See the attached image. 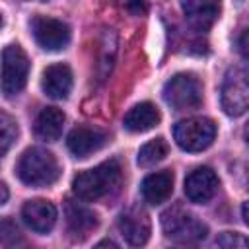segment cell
I'll list each match as a JSON object with an SVG mask.
<instances>
[{
	"label": "cell",
	"mask_w": 249,
	"mask_h": 249,
	"mask_svg": "<svg viewBox=\"0 0 249 249\" xmlns=\"http://www.w3.org/2000/svg\"><path fill=\"white\" fill-rule=\"evenodd\" d=\"M29 27L35 43L45 51H60L70 41V27L56 18L33 16Z\"/></svg>",
	"instance_id": "ba28073f"
},
{
	"label": "cell",
	"mask_w": 249,
	"mask_h": 249,
	"mask_svg": "<svg viewBox=\"0 0 249 249\" xmlns=\"http://www.w3.org/2000/svg\"><path fill=\"white\" fill-rule=\"evenodd\" d=\"M160 119H161L160 109L154 103L144 101V103H138L132 109H128V113L123 119V124L130 132H146V130L154 128L160 123Z\"/></svg>",
	"instance_id": "e0dca14e"
},
{
	"label": "cell",
	"mask_w": 249,
	"mask_h": 249,
	"mask_svg": "<svg viewBox=\"0 0 249 249\" xmlns=\"http://www.w3.org/2000/svg\"><path fill=\"white\" fill-rule=\"evenodd\" d=\"M173 138L185 152H202L216 138V124L206 117H189L175 124Z\"/></svg>",
	"instance_id": "5b68a950"
},
{
	"label": "cell",
	"mask_w": 249,
	"mask_h": 249,
	"mask_svg": "<svg viewBox=\"0 0 249 249\" xmlns=\"http://www.w3.org/2000/svg\"><path fill=\"white\" fill-rule=\"evenodd\" d=\"M18 177L29 187H49L60 175V165L53 152L45 148H27L18 161Z\"/></svg>",
	"instance_id": "7a4b0ae2"
},
{
	"label": "cell",
	"mask_w": 249,
	"mask_h": 249,
	"mask_svg": "<svg viewBox=\"0 0 249 249\" xmlns=\"http://www.w3.org/2000/svg\"><path fill=\"white\" fill-rule=\"evenodd\" d=\"M105 245H109V247H117L113 241H101V243H97V247H105Z\"/></svg>",
	"instance_id": "d4e9b609"
},
{
	"label": "cell",
	"mask_w": 249,
	"mask_h": 249,
	"mask_svg": "<svg viewBox=\"0 0 249 249\" xmlns=\"http://www.w3.org/2000/svg\"><path fill=\"white\" fill-rule=\"evenodd\" d=\"M142 196L148 204H161L169 198V195L173 193V173L163 169V171H156L150 173L144 181H142Z\"/></svg>",
	"instance_id": "2e32d148"
},
{
	"label": "cell",
	"mask_w": 249,
	"mask_h": 249,
	"mask_svg": "<svg viewBox=\"0 0 249 249\" xmlns=\"http://www.w3.org/2000/svg\"><path fill=\"white\" fill-rule=\"evenodd\" d=\"M163 99L175 111L196 109L202 103V84L195 74H175L163 86Z\"/></svg>",
	"instance_id": "277c9868"
},
{
	"label": "cell",
	"mask_w": 249,
	"mask_h": 249,
	"mask_svg": "<svg viewBox=\"0 0 249 249\" xmlns=\"http://www.w3.org/2000/svg\"><path fill=\"white\" fill-rule=\"evenodd\" d=\"M181 8L195 29L206 31L220 14V0H181Z\"/></svg>",
	"instance_id": "7c38bea8"
},
{
	"label": "cell",
	"mask_w": 249,
	"mask_h": 249,
	"mask_svg": "<svg viewBox=\"0 0 249 249\" xmlns=\"http://www.w3.org/2000/svg\"><path fill=\"white\" fill-rule=\"evenodd\" d=\"M167 150H169V148H167V142H165L163 138H154V140L146 142V144L138 150L136 161H138L140 167H152V165L160 163L161 160H165Z\"/></svg>",
	"instance_id": "d6986e66"
},
{
	"label": "cell",
	"mask_w": 249,
	"mask_h": 249,
	"mask_svg": "<svg viewBox=\"0 0 249 249\" xmlns=\"http://www.w3.org/2000/svg\"><path fill=\"white\" fill-rule=\"evenodd\" d=\"M245 140H247V144H249V123H247V126H245Z\"/></svg>",
	"instance_id": "484cf974"
},
{
	"label": "cell",
	"mask_w": 249,
	"mask_h": 249,
	"mask_svg": "<svg viewBox=\"0 0 249 249\" xmlns=\"http://www.w3.org/2000/svg\"><path fill=\"white\" fill-rule=\"evenodd\" d=\"M121 165L117 160L103 161L93 169L82 171L72 181V191L80 200H99L113 195L121 185Z\"/></svg>",
	"instance_id": "6da1fadb"
},
{
	"label": "cell",
	"mask_w": 249,
	"mask_h": 249,
	"mask_svg": "<svg viewBox=\"0 0 249 249\" xmlns=\"http://www.w3.org/2000/svg\"><path fill=\"white\" fill-rule=\"evenodd\" d=\"M220 101L224 113L230 117H239L249 109V70L235 66L226 72Z\"/></svg>",
	"instance_id": "8992f818"
},
{
	"label": "cell",
	"mask_w": 249,
	"mask_h": 249,
	"mask_svg": "<svg viewBox=\"0 0 249 249\" xmlns=\"http://www.w3.org/2000/svg\"><path fill=\"white\" fill-rule=\"evenodd\" d=\"M105 140H107V136L103 130L91 128V126H78L68 134L66 146L76 158H86V156L97 152L105 144Z\"/></svg>",
	"instance_id": "4fadbf2b"
},
{
	"label": "cell",
	"mask_w": 249,
	"mask_h": 249,
	"mask_svg": "<svg viewBox=\"0 0 249 249\" xmlns=\"http://www.w3.org/2000/svg\"><path fill=\"white\" fill-rule=\"evenodd\" d=\"M237 45H239V53L249 60V27L241 33V37H239V43H237Z\"/></svg>",
	"instance_id": "7402d4cb"
},
{
	"label": "cell",
	"mask_w": 249,
	"mask_h": 249,
	"mask_svg": "<svg viewBox=\"0 0 249 249\" xmlns=\"http://www.w3.org/2000/svg\"><path fill=\"white\" fill-rule=\"evenodd\" d=\"M0 191H2L0 204H6V200H8V187H6V183H2V185H0Z\"/></svg>",
	"instance_id": "603a6c76"
},
{
	"label": "cell",
	"mask_w": 249,
	"mask_h": 249,
	"mask_svg": "<svg viewBox=\"0 0 249 249\" xmlns=\"http://www.w3.org/2000/svg\"><path fill=\"white\" fill-rule=\"evenodd\" d=\"M21 218L33 231L49 233L56 224V206L45 198H33L21 206Z\"/></svg>",
	"instance_id": "8fae6325"
},
{
	"label": "cell",
	"mask_w": 249,
	"mask_h": 249,
	"mask_svg": "<svg viewBox=\"0 0 249 249\" xmlns=\"http://www.w3.org/2000/svg\"><path fill=\"white\" fill-rule=\"evenodd\" d=\"M218 175L210 167H196L185 179V195L191 202L206 204L218 191Z\"/></svg>",
	"instance_id": "9c48e42d"
},
{
	"label": "cell",
	"mask_w": 249,
	"mask_h": 249,
	"mask_svg": "<svg viewBox=\"0 0 249 249\" xmlns=\"http://www.w3.org/2000/svg\"><path fill=\"white\" fill-rule=\"evenodd\" d=\"M241 214H243L245 222L249 224V200H247V202H243V206H241Z\"/></svg>",
	"instance_id": "cb8c5ba5"
},
{
	"label": "cell",
	"mask_w": 249,
	"mask_h": 249,
	"mask_svg": "<svg viewBox=\"0 0 249 249\" xmlns=\"http://www.w3.org/2000/svg\"><path fill=\"white\" fill-rule=\"evenodd\" d=\"M119 231L121 235L134 247H140L144 245L148 239H150V231H152V226H150V218L148 214L142 210V208H128L124 210L121 216H119Z\"/></svg>",
	"instance_id": "30bf717a"
},
{
	"label": "cell",
	"mask_w": 249,
	"mask_h": 249,
	"mask_svg": "<svg viewBox=\"0 0 249 249\" xmlns=\"http://www.w3.org/2000/svg\"><path fill=\"white\" fill-rule=\"evenodd\" d=\"M29 60L19 45H8L2 51V93L12 97L19 93L27 82Z\"/></svg>",
	"instance_id": "52a82bcc"
},
{
	"label": "cell",
	"mask_w": 249,
	"mask_h": 249,
	"mask_svg": "<svg viewBox=\"0 0 249 249\" xmlns=\"http://www.w3.org/2000/svg\"><path fill=\"white\" fill-rule=\"evenodd\" d=\"M161 230L165 237H169L175 243L193 245L206 237V226L191 212L173 206L161 214Z\"/></svg>",
	"instance_id": "3957f363"
},
{
	"label": "cell",
	"mask_w": 249,
	"mask_h": 249,
	"mask_svg": "<svg viewBox=\"0 0 249 249\" xmlns=\"http://www.w3.org/2000/svg\"><path fill=\"white\" fill-rule=\"evenodd\" d=\"M64 113L56 107H45L37 119H35V134L41 140L47 142H54L60 134H62V126H64Z\"/></svg>",
	"instance_id": "ac0fdd59"
},
{
	"label": "cell",
	"mask_w": 249,
	"mask_h": 249,
	"mask_svg": "<svg viewBox=\"0 0 249 249\" xmlns=\"http://www.w3.org/2000/svg\"><path fill=\"white\" fill-rule=\"evenodd\" d=\"M64 212H66V226H68V231H70L74 237H78V239L89 235V233L97 228V222H99V220H97V214H95L91 208L84 206L82 202L66 200Z\"/></svg>",
	"instance_id": "5bb4252c"
},
{
	"label": "cell",
	"mask_w": 249,
	"mask_h": 249,
	"mask_svg": "<svg viewBox=\"0 0 249 249\" xmlns=\"http://www.w3.org/2000/svg\"><path fill=\"white\" fill-rule=\"evenodd\" d=\"M16 136H18V124H16V121L6 111H2L0 113V154L2 156L8 154V150H10L12 142L16 140Z\"/></svg>",
	"instance_id": "ffe728a7"
},
{
	"label": "cell",
	"mask_w": 249,
	"mask_h": 249,
	"mask_svg": "<svg viewBox=\"0 0 249 249\" xmlns=\"http://www.w3.org/2000/svg\"><path fill=\"white\" fill-rule=\"evenodd\" d=\"M43 91L53 99H66L72 91V70L66 64H51L41 78Z\"/></svg>",
	"instance_id": "9a60e30c"
},
{
	"label": "cell",
	"mask_w": 249,
	"mask_h": 249,
	"mask_svg": "<svg viewBox=\"0 0 249 249\" xmlns=\"http://www.w3.org/2000/svg\"><path fill=\"white\" fill-rule=\"evenodd\" d=\"M216 247H228V249H239V247H249V237H245L243 233L237 231H222L216 239H214Z\"/></svg>",
	"instance_id": "44dd1931"
}]
</instances>
